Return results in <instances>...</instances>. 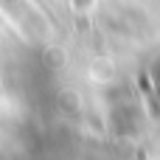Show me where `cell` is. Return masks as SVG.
<instances>
[]
</instances>
